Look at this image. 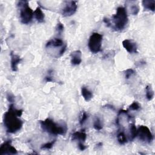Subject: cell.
Wrapping results in <instances>:
<instances>
[{
	"label": "cell",
	"instance_id": "cell-27",
	"mask_svg": "<svg viewBox=\"0 0 155 155\" xmlns=\"http://www.w3.org/2000/svg\"><path fill=\"white\" fill-rule=\"evenodd\" d=\"M78 148H79L80 150L84 151L87 148V147L85 146L82 142H78Z\"/></svg>",
	"mask_w": 155,
	"mask_h": 155
},
{
	"label": "cell",
	"instance_id": "cell-23",
	"mask_svg": "<svg viewBox=\"0 0 155 155\" xmlns=\"http://www.w3.org/2000/svg\"><path fill=\"white\" fill-rule=\"evenodd\" d=\"M88 116L87 114L85 111L82 112V114H81V116L80 119H79V124L81 125H82L85 122V121L88 119Z\"/></svg>",
	"mask_w": 155,
	"mask_h": 155
},
{
	"label": "cell",
	"instance_id": "cell-15",
	"mask_svg": "<svg viewBox=\"0 0 155 155\" xmlns=\"http://www.w3.org/2000/svg\"><path fill=\"white\" fill-rule=\"evenodd\" d=\"M142 5L144 8L148 10L154 12L155 9V1L154 0H143L142 2Z\"/></svg>",
	"mask_w": 155,
	"mask_h": 155
},
{
	"label": "cell",
	"instance_id": "cell-30",
	"mask_svg": "<svg viewBox=\"0 0 155 155\" xmlns=\"http://www.w3.org/2000/svg\"><path fill=\"white\" fill-rule=\"evenodd\" d=\"M104 22L107 24V26H108V27L111 26V22H110V19H108V18H105L104 19Z\"/></svg>",
	"mask_w": 155,
	"mask_h": 155
},
{
	"label": "cell",
	"instance_id": "cell-7",
	"mask_svg": "<svg viewBox=\"0 0 155 155\" xmlns=\"http://www.w3.org/2000/svg\"><path fill=\"white\" fill-rule=\"evenodd\" d=\"M64 7L61 10V14L63 16L68 17L74 15L78 8L77 1H65Z\"/></svg>",
	"mask_w": 155,
	"mask_h": 155
},
{
	"label": "cell",
	"instance_id": "cell-13",
	"mask_svg": "<svg viewBox=\"0 0 155 155\" xmlns=\"http://www.w3.org/2000/svg\"><path fill=\"white\" fill-rule=\"evenodd\" d=\"M64 45L63 41L61 39V38H53L51 39H50V41H48L45 47H62Z\"/></svg>",
	"mask_w": 155,
	"mask_h": 155
},
{
	"label": "cell",
	"instance_id": "cell-21",
	"mask_svg": "<svg viewBox=\"0 0 155 155\" xmlns=\"http://www.w3.org/2000/svg\"><path fill=\"white\" fill-rule=\"evenodd\" d=\"M139 12V6L136 4H133L130 7V13L133 15H136Z\"/></svg>",
	"mask_w": 155,
	"mask_h": 155
},
{
	"label": "cell",
	"instance_id": "cell-1",
	"mask_svg": "<svg viewBox=\"0 0 155 155\" xmlns=\"http://www.w3.org/2000/svg\"><path fill=\"white\" fill-rule=\"evenodd\" d=\"M22 114V110L16 109L13 104H10L8 110L4 113L3 122L6 131L9 133H15L22 127L23 122L19 119Z\"/></svg>",
	"mask_w": 155,
	"mask_h": 155
},
{
	"label": "cell",
	"instance_id": "cell-12",
	"mask_svg": "<svg viewBox=\"0 0 155 155\" xmlns=\"http://www.w3.org/2000/svg\"><path fill=\"white\" fill-rule=\"evenodd\" d=\"M86 138H87V134L84 130L76 131L71 134V139L73 140H78L79 142H84L86 140Z\"/></svg>",
	"mask_w": 155,
	"mask_h": 155
},
{
	"label": "cell",
	"instance_id": "cell-24",
	"mask_svg": "<svg viewBox=\"0 0 155 155\" xmlns=\"http://www.w3.org/2000/svg\"><path fill=\"white\" fill-rule=\"evenodd\" d=\"M134 74H135V71L133 69L128 68L125 71V77L127 79H128Z\"/></svg>",
	"mask_w": 155,
	"mask_h": 155
},
{
	"label": "cell",
	"instance_id": "cell-19",
	"mask_svg": "<svg viewBox=\"0 0 155 155\" xmlns=\"http://www.w3.org/2000/svg\"><path fill=\"white\" fill-rule=\"evenodd\" d=\"M93 127L96 130H101L102 129L103 127V125L102 123L101 122V120L100 119V118L99 117H96L94 120V122H93Z\"/></svg>",
	"mask_w": 155,
	"mask_h": 155
},
{
	"label": "cell",
	"instance_id": "cell-9",
	"mask_svg": "<svg viewBox=\"0 0 155 155\" xmlns=\"http://www.w3.org/2000/svg\"><path fill=\"white\" fill-rule=\"evenodd\" d=\"M122 45L124 48L129 53H137V46L136 42L132 39H125L122 41Z\"/></svg>",
	"mask_w": 155,
	"mask_h": 155
},
{
	"label": "cell",
	"instance_id": "cell-5",
	"mask_svg": "<svg viewBox=\"0 0 155 155\" xmlns=\"http://www.w3.org/2000/svg\"><path fill=\"white\" fill-rule=\"evenodd\" d=\"M102 35L97 33H93L89 38L88 46L90 51L94 54L101 51Z\"/></svg>",
	"mask_w": 155,
	"mask_h": 155
},
{
	"label": "cell",
	"instance_id": "cell-2",
	"mask_svg": "<svg viewBox=\"0 0 155 155\" xmlns=\"http://www.w3.org/2000/svg\"><path fill=\"white\" fill-rule=\"evenodd\" d=\"M40 124L43 131L53 135H64L67 130L66 124L56 123L49 118L41 120Z\"/></svg>",
	"mask_w": 155,
	"mask_h": 155
},
{
	"label": "cell",
	"instance_id": "cell-20",
	"mask_svg": "<svg viewBox=\"0 0 155 155\" xmlns=\"http://www.w3.org/2000/svg\"><path fill=\"white\" fill-rule=\"evenodd\" d=\"M130 139L133 140L136 137H137V128L134 124H130Z\"/></svg>",
	"mask_w": 155,
	"mask_h": 155
},
{
	"label": "cell",
	"instance_id": "cell-17",
	"mask_svg": "<svg viewBox=\"0 0 155 155\" xmlns=\"http://www.w3.org/2000/svg\"><path fill=\"white\" fill-rule=\"evenodd\" d=\"M146 98L148 101H151L154 97V91L151 85H147L145 87Z\"/></svg>",
	"mask_w": 155,
	"mask_h": 155
},
{
	"label": "cell",
	"instance_id": "cell-3",
	"mask_svg": "<svg viewBox=\"0 0 155 155\" xmlns=\"http://www.w3.org/2000/svg\"><path fill=\"white\" fill-rule=\"evenodd\" d=\"M114 24L113 28L117 31L124 29L128 23V18L127 9L124 7H119L116 9V13L112 16Z\"/></svg>",
	"mask_w": 155,
	"mask_h": 155
},
{
	"label": "cell",
	"instance_id": "cell-6",
	"mask_svg": "<svg viewBox=\"0 0 155 155\" xmlns=\"http://www.w3.org/2000/svg\"><path fill=\"white\" fill-rule=\"evenodd\" d=\"M137 136L142 142L150 143L153 139V136L150 130L145 125H140L137 129Z\"/></svg>",
	"mask_w": 155,
	"mask_h": 155
},
{
	"label": "cell",
	"instance_id": "cell-4",
	"mask_svg": "<svg viewBox=\"0 0 155 155\" xmlns=\"http://www.w3.org/2000/svg\"><path fill=\"white\" fill-rule=\"evenodd\" d=\"M17 5L20 8V19L21 22L24 24H29L33 19L34 12L28 5L27 1H19L18 2Z\"/></svg>",
	"mask_w": 155,
	"mask_h": 155
},
{
	"label": "cell",
	"instance_id": "cell-16",
	"mask_svg": "<svg viewBox=\"0 0 155 155\" xmlns=\"http://www.w3.org/2000/svg\"><path fill=\"white\" fill-rule=\"evenodd\" d=\"M81 94L85 101H90L93 97V93L88 88L85 87H82L81 88Z\"/></svg>",
	"mask_w": 155,
	"mask_h": 155
},
{
	"label": "cell",
	"instance_id": "cell-26",
	"mask_svg": "<svg viewBox=\"0 0 155 155\" xmlns=\"http://www.w3.org/2000/svg\"><path fill=\"white\" fill-rule=\"evenodd\" d=\"M64 25L61 23V22H58L56 25V31H57V33L59 35H61L63 31H64Z\"/></svg>",
	"mask_w": 155,
	"mask_h": 155
},
{
	"label": "cell",
	"instance_id": "cell-25",
	"mask_svg": "<svg viewBox=\"0 0 155 155\" xmlns=\"http://www.w3.org/2000/svg\"><path fill=\"white\" fill-rule=\"evenodd\" d=\"M140 105L138 104V102L134 101L133 102L130 106H129V110H134V111H136L138 110L139 109H140Z\"/></svg>",
	"mask_w": 155,
	"mask_h": 155
},
{
	"label": "cell",
	"instance_id": "cell-29",
	"mask_svg": "<svg viewBox=\"0 0 155 155\" xmlns=\"http://www.w3.org/2000/svg\"><path fill=\"white\" fill-rule=\"evenodd\" d=\"M45 81H46V82H53V78H52V77L50 76V75H48V76H46L45 78Z\"/></svg>",
	"mask_w": 155,
	"mask_h": 155
},
{
	"label": "cell",
	"instance_id": "cell-14",
	"mask_svg": "<svg viewBox=\"0 0 155 155\" xmlns=\"http://www.w3.org/2000/svg\"><path fill=\"white\" fill-rule=\"evenodd\" d=\"M34 16L39 23H42L44 21L45 16L40 7H38L34 11Z\"/></svg>",
	"mask_w": 155,
	"mask_h": 155
},
{
	"label": "cell",
	"instance_id": "cell-11",
	"mask_svg": "<svg viewBox=\"0 0 155 155\" xmlns=\"http://www.w3.org/2000/svg\"><path fill=\"white\" fill-rule=\"evenodd\" d=\"M71 63L73 65H79L82 62V52L80 50H75L71 54Z\"/></svg>",
	"mask_w": 155,
	"mask_h": 155
},
{
	"label": "cell",
	"instance_id": "cell-18",
	"mask_svg": "<svg viewBox=\"0 0 155 155\" xmlns=\"http://www.w3.org/2000/svg\"><path fill=\"white\" fill-rule=\"evenodd\" d=\"M117 138L119 143L121 145L125 144L127 142V137L124 131H120L117 135Z\"/></svg>",
	"mask_w": 155,
	"mask_h": 155
},
{
	"label": "cell",
	"instance_id": "cell-22",
	"mask_svg": "<svg viewBox=\"0 0 155 155\" xmlns=\"http://www.w3.org/2000/svg\"><path fill=\"white\" fill-rule=\"evenodd\" d=\"M56 142V140H54L51 142H47L46 143H44V144H42L41 146V149H47V150H49V149H51L53 147V145Z\"/></svg>",
	"mask_w": 155,
	"mask_h": 155
},
{
	"label": "cell",
	"instance_id": "cell-28",
	"mask_svg": "<svg viewBox=\"0 0 155 155\" xmlns=\"http://www.w3.org/2000/svg\"><path fill=\"white\" fill-rule=\"evenodd\" d=\"M7 99L9 102H14V99H15L14 96H12L11 94H9V93L7 94Z\"/></svg>",
	"mask_w": 155,
	"mask_h": 155
},
{
	"label": "cell",
	"instance_id": "cell-8",
	"mask_svg": "<svg viewBox=\"0 0 155 155\" xmlns=\"http://www.w3.org/2000/svg\"><path fill=\"white\" fill-rule=\"evenodd\" d=\"M10 140L5 141L1 145L0 147V154H17V150L11 144Z\"/></svg>",
	"mask_w": 155,
	"mask_h": 155
},
{
	"label": "cell",
	"instance_id": "cell-10",
	"mask_svg": "<svg viewBox=\"0 0 155 155\" xmlns=\"http://www.w3.org/2000/svg\"><path fill=\"white\" fill-rule=\"evenodd\" d=\"M11 58V69L13 71H16L18 70V65L21 62L22 59L19 56L15 54L13 51L10 52Z\"/></svg>",
	"mask_w": 155,
	"mask_h": 155
}]
</instances>
